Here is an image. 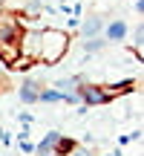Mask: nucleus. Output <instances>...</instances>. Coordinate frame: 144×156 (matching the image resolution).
Returning a JSON list of instances; mask_svg holds the SVG:
<instances>
[{
	"mask_svg": "<svg viewBox=\"0 0 144 156\" xmlns=\"http://www.w3.org/2000/svg\"><path fill=\"white\" fill-rule=\"evenodd\" d=\"M20 35L23 17L15 12H0V64L15 67L20 61Z\"/></svg>",
	"mask_w": 144,
	"mask_h": 156,
	"instance_id": "f03ea898",
	"label": "nucleus"
},
{
	"mask_svg": "<svg viewBox=\"0 0 144 156\" xmlns=\"http://www.w3.org/2000/svg\"><path fill=\"white\" fill-rule=\"evenodd\" d=\"M87 81V75H63L58 78V81H52V90H58V93L63 95V104H78V84Z\"/></svg>",
	"mask_w": 144,
	"mask_h": 156,
	"instance_id": "7ed1b4c3",
	"label": "nucleus"
},
{
	"mask_svg": "<svg viewBox=\"0 0 144 156\" xmlns=\"http://www.w3.org/2000/svg\"><path fill=\"white\" fill-rule=\"evenodd\" d=\"M40 101H43V104H58V101H63V95L58 93V90H52V87H43V93H40Z\"/></svg>",
	"mask_w": 144,
	"mask_h": 156,
	"instance_id": "1a4fd4ad",
	"label": "nucleus"
},
{
	"mask_svg": "<svg viewBox=\"0 0 144 156\" xmlns=\"http://www.w3.org/2000/svg\"><path fill=\"white\" fill-rule=\"evenodd\" d=\"M135 12H139V15L144 12V0H135Z\"/></svg>",
	"mask_w": 144,
	"mask_h": 156,
	"instance_id": "f8f14e48",
	"label": "nucleus"
},
{
	"mask_svg": "<svg viewBox=\"0 0 144 156\" xmlns=\"http://www.w3.org/2000/svg\"><path fill=\"white\" fill-rule=\"evenodd\" d=\"M104 46H107V41L101 38V35L98 38H84V55H95V52H101Z\"/></svg>",
	"mask_w": 144,
	"mask_h": 156,
	"instance_id": "6e6552de",
	"label": "nucleus"
},
{
	"mask_svg": "<svg viewBox=\"0 0 144 156\" xmlns=\"http://www.w3.org/2000/svg\"><path fill=\"white\" fill-rule=\"evenodd\" d=\"M127 38V23L124 20H110L104 23V41L107 44H118V41Z\"/></svg>",
	"mask_w": 144,
	"mask_h": 156,
	"instance_id": "0eeeda50",
	"label": "nucleus"
},
{
	"mask_svg": "<svg viewBox=\"0 0 144 156\" xmlns=\"http://www.w3.org/2000/svg\"><path fill=\"white\" fill-rule=\"evenodd\" d=\"M20 147H23V153H35V145H29V142H23V139H20Z\"/></svg>",
	"mask_w": 144,
	"mask_h": 156,
	"instance_id": "9b49d317",
	"label": "nucleus"
},
{
	"mask_svg": "<svg viewBox=\"0 0 144 156\" xmlns=\"http://www.w3.org/2000/svg\"><path fill=\"white\" fill-rule=\"evenodd\" d=\"M61 139H63V133L49 130V133L35 145V153H38V156H61Z\"/></svg>",
	"mask_w": 144,
	"mask_h": 156,
	"instance_id": "39448f33",
	"label": "nucleus"
},
{
	"mask_svg": "<svg viewBox=\"0 0 144 156\" xmlns=\"http://www.w3.org/2000/svg\"><path fill=\"white\" fill-rule=\"evenodd\" d=\"M78 29H81V38H98L104 32V17L101 15H87L84 20H78Z\"/></svg>",
	"mask_w": 144,
	"mask_h": 156,
	"instance_id": "423d86ee",
	"label": "nucleus"
},
{
	"mask_svg": "<svg viewBox=\"0 0 144 156\" xmlns=\"http://www.w3.org/2000/svg\"><path fill=\"white\" fill-rule=\"evenodd\" d=\"M43 87H46V84L40 81L38 75H26V78H23V84H20V90H17V93H20V101H23V104H38Z\"/></svg>",
	"mask_w": 144,
	"mask_h": 156,
	"instance_id": "20e7f679",
	"label": "nucleus"
},
{
	"mask_svg": "<svg viewBox=\"0 0 144 156\" xmlns=\"http://www.w3.org/2000/svg\"><path fill=\"white\" fill-rule=\"evenodd\" d=\"M107 156H121V153H107Z\"/></svg>",
	"mask_w": 144,
	"mask_h": 156,
	"instance_id": "ddd939ff",
	"label": "nucleus"
},
{
	"mask_svg": "<svg viewBox=\"0 0 144 156\" xmlns=\"http://www.w3.org/2000/svg\"><path fill=\"white\" fill-rule=\"evenodd\" d=\"M69 49V32L58 26H43L38 29V38H35V64H43V67H55L63 61Z\"/></svg>",
	"mask_w": 144,
	"mask_h": 156,
	"instance_id": "f257e3e1",
	"label": "nucleus"
},
{
	"mask_svg": "<svg viewBox=\"0 0 144 156\" xmlns=\"http://www.w3.org/2000/svg\"><path fill=\"white\" fill-rule=\"evenodd\" d=\"M67 156H95V153H92V147H87V145H72L67 151Z\"/></svg>",
	"mask_w": 144,
	"mask_h": 156,
	"instance_id": "9d476101",
	"label": "nucleus"
}]
</instances>
